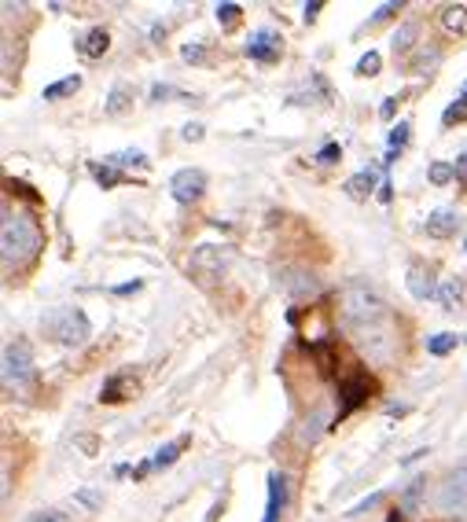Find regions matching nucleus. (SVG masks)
<instances>
[{
    "label": "nucleus",
    "mask_w": 467,
    "mask_h": 522,
    "mask_svg": "<svg viewBox=\"0 0 467 522\" xmlns=\"http://www.w3.org/2000/svg\"><path fill=\"white\" fill-rule=\"evenodd\" d=\"M184 59H203V48H192V45H188V48H184Z\"/></svg>",
    "instance_id": "7c9ffc66"
},
{
    "label": "nucleus",
    "mask_w": 467,
    "mask_h": 522,
    "mask_svg": "<svg viewBox=\"0 0 467 522\" xmlns=\"http://www.w3.org/2000/svg\"><path fill=\"white\" fill-rule=\"evenodd\" d=\"M456 522H467V508H464V511H460V515H456Z\"/></svg>",
    "instance_id": "2f4dec72"
},
{
    "label": "nucleus",
    "mask_w": 467,
    "mask_h": 522,
    "mask_svg": "<svg viewBox=\"0 0 467 522\" xmlns=\"http://www.w3.org/2000/svg\"><path fill=\"white\" fill-rule=\"evenodd\" d=\"M184 445H188V438H177V442H170V445H162L159 453L151 456L148 464H151V471H155V467H170L173 460H177V456H181V449Z\"/></svg>",
    "instance_id": "2eb2a0df"
},
{
    "label": "nucleus",
    "mask_w": 467,
    "mask_h": 522,
    "mask_svg": "<svg viewBox=\"0 0 467 522\" xmlns=\"http://www.w3.org/2000/svg\"><path fill=\"white\" fill-rule=\"evenodd\" d=\"M456 177V166H449V162H434L431 166V181L434 184H449Z\"/></svg>",
    "instance_id": "4be33fe9"
},
{
    "label": "nucleus",
    "mask_w": 467,
    "mask_h": 522,
    "mask_svg": "<svg viewBox=\"0 0 467 522\" xmlns=\"http://www.w3.org/2000/svg\"><path fill=\"white\" fill-rule=\"evenodd\" d=\"M92 177H96V181H100L103 188H111V184L122 181V173L114 170V166H111V162H107V159H103V166H92Z\"/></svg>",
    "instance_id": "aec40b11"
},
{
    "label": "nucleus",
    "mask_w": 467,
    "mask_h": 522,
    "mask_svg": "<svg viewBox=\"0 0 467 522\" xmlns=\"http://www.w3.org/2000/svg\"><path fill=\"white\" fill-rule=\"evenodd\" d=\"M438 302H442V309H456L460 306V298H464V284H460V280H456V276H449V280H442V284H438Z\"/></svg>",
    "instance_id": "f8f14e48"
},
{
    "label": "nucleus",
    "mask_w": 467,
    "mask_h": 522,
    "mask_svg": "<svg viewBox=\"0 0 467 522\" xmlns=\"http://www.w3.org/2000/svg\"><path fill=\"white\" fill-rule=\"evenodd\" d=\"M464 247H467V243H464Z\"/></svg>",
    "instance_id": "473e14b6"
},
{
    "label": "nucleus",
    "mask_w": 467,
    "mask_h": 522,
    "mask_svg": "<svg viewBox=\"0 0 467 522\" xmlns=\"http://www.w3.org/2000/svg\"><path fill=\"white\" fill-rule=\"evenodd\" d=\"M78 500H81V504H89V508H96V504H100V497H96V493H85V489L78 493Z\"/></svg>",
    "instance_id": "c85d7f7f"
},
{
    "label": "nucleus",
    "mask_w": 467,
    "mask_h": 522,
    "mask_svg": "<svg viewBox=\"0 0 467 522\" xmlns=\"http://www.w3.org/2000/svg\"><path fill=\"white\" fill-rule=\"evenodd\" d=\"M41 328L52 335L56 342H63V346H74V342H85L89 339V320H85V313L81 309H56V313H48L45 320H41Z\"/></svg>",
    "instance_id": "f03ea898"
},
{
    "label": "nucleus",
    "mask_w": 467,
    "mask_h": 522,
    "mask_svg": "<svg viewBox=\"0 0 467 522\" xmlns=\"http://www.w3.org/2000/svg\"><path fill=\"white\" fill-rule=\"evenodd\" d=\"M26 522H67V515H63V511H56V508H48V511H34V515H30Z\"/></svg>",
    "instance_id": "a878e982"
},
{
    "label": "nucleus",
    "mask_w": 467,
    "mask_h": 522,
    "mask_svg": "<svg viewBox=\"0 0 467 522\" xmlns=\"http://www.w3.org/2000/svg\"><path fill=\"white\" fill-rule=\"evenodd\" d=\"M394 107H398V96H390V100L383 103V111H379V114H383V118H390V114H394Z\"/></svg>",
    "instance_id": "c756f323"
},
{
    "label": "nucleus",
    "mask_w": 467,
    "mask_h": 522,
    "mask_svg": "<svg viewBox=\"0 0 467 522\" xmlns=\"http://www.w3.org/2000/svg\"><path fill=\"white\" fill-rule=\"evenodd\" d=\"M184 140H203V125H184Z\"/></svg>",
    "instance_id": "cd10ccee"
},
{
    "label": "nucleus",
    "mask_w": 467,
    "mask_h": 522,
    "mask_svg": "<svg viewBox=\"0 0 467 522\" xmlns=\"http://www.w3.org/2000/svg\"><path fill=\"white\" fill-rule=\"evenodd\" d=\"M107 162H111V166H140V170H144V166H148V155H144V151H118V155H107Z\"/></svg>",
    "instance_id": "6ab92c4d"
},
{
    "label": "nucleus",
    "mask_w": 467,
    "mask_h": 522,
    "mask_svg": "<svg viewBox=\"0 0 467 522\" xmlns=\"http://www.w3.org/2000/svg\"><path fill=\"white\" fill-rule=\"evenodd\" d=\"M357 74H361V78H372V74H379V52H368V56H361V63H357Z\"/></svg>",
    "instance_id": "5701e85b"
},
{
    "label": "nucleus",
    "mask_w": 467,
    "mask_h": 522,
    "mask_svg": "<svg viewBox=\"0 0 467 522\" xmlns=\"http://www.w3.org/2000/svg\"><path fill=\"white\" fill-rule=\"evenodd\" d=\"M107 45H111V37H107V30H89V34H85V37L78 41V52H81V56L96 59V56H103V52H107Z\"/></svg>",
    "instance_id": "9d476101"
},
{
    "label": "nucleus",
    "mask_w": 467,
    "mask_h": 522,
    "mask_svg": "<svg viewBox=\"0 0 467 522\" xmlns=\"http://www.w3.org/2000/svg\"><path fill=\"white\" fill-rule=\"evenodd\" d=\"M0 243H4V265L8 269H23V265H30V261L37 258V250H41V232H37V225L30 221L26 214H19V210H8L4 214V228H0Z\"/></svg>",
    "instance_id": "f257e3e1"
},
{
    "label": "nucleus",
    "mask_w": 467,
    "mask_h": 522,
    "mask_svg": "<svg viewBox=\"0 0 467 522\" xmlns=\"http://www.w3.org/2000/svg\"><path fill=\"white\" fill-rule=\"evenodd\" d=\"M442 23H445V30H456V34H460L467 26V8L464 4H449L442 12Z\"/></svg>",
    "instance_id": "dca6fc26"
},
{
    "label": "nucleus",
    "mask_w": 467,
    "mask_h": 522,
    "mask_svg": "<svg viewBox=\"0 0 467 522\" xmlns=\"http://www.w3.org/2000/svg\"><path fill=\"white\" fill-rule=\"evenodd\" d=\"M453 346H460V335H453V331H442V335H434V339H427V350H431L434 357H442V353H449Z\"/></svg>",
    "instance_id": "a211bd4d"
},
{
    "label": "nucleus",
    "mask_w": 467,
    "mask_h": 522,
    "mask_svg": "<svg viewBox=\"0 0 467 522\" xmlns=\"http://www.w3.org/2000/svg\"><path fill=\"white\" fill-rule=\"evenodd\" d=\"M284 475H269V504H265V522H280V508H284Z\"/></svg>",
    "instance_id": "1a4fd4ad"
},
{
    "label": "nucleus",
    "mask_w": 467,
    "mask_h": 522,
    "mask_svg": "<svg viewBox=\"0 0 467 522\" xmlns=\"http://www.w3.org/2000/svg\"><path fill=\"white\" fill-rule=\"evenodd\" d=\"M339 155H342V151L335 148V144H328V148L317 155V162H320V166H331V162H339Z\"/></svg>",
    "instance_id": "bb28decb"
},
{
    "label": "nucleus",
    "mask_w": 467,
    "mask_h": 522,
    "mask_svg": "<svg viewBox=\"0 0 467 522\" xmlns=\"http://www.w3.org/2000/svg\"><path fill=\"white\" fill-rule=\"evenodd\" d=\"M412 37H416V26L405 23V26L398 30V34H394V52H409V48H412Z\"/></svg>",
    "instance_id": "412c9836"
},
{
    "label": "nucleus",
    "mask_w": 467,
    "mask_h": 522,
    "mask_svg": "<svg viewBox=\"0 0 467 522\" xmlns=\"http://www.w3.org/2000/svg\"><path fill=\"white\" fill-rule=\"evenodd\" d=\"M372 184H376V177L368 170H361L357 177L346 181V195H350V199H368V195H372Z\"/></svg>",
    "instance_id": "4468645a"
},
{
    "label": "nucleus",
    "mask_w": 467,
    "mask_h": 522,
    "mask_svg": "<svg viewBox=\"0 0 467 522\" xmlns=\"http://www.w3.org/2000/svg\"><path fill=\"white\" fill-rule=\"evenodd\" d=\"M236 19H240V4H221V8H217V23L232 26Z\"/></svg>",
    "instance_id": "393cba45"
},
{
    "label": "nucleus",
    "mask_w": 467,
    "mask_h": 522,
    "mask_svg": "<svg viewBox=\"0 0 467 522\" xmlns=\"http://www.w3.org/2000/svg\"><path fill=\"white\" fill-rule=\"evenodd\" d=\"M405 280H409L412 298H420V302H427V298L438 295V287H434L431 280H427V273H423V269H416V265L409 269V276H405Z\"/></svg>",
    "instance_id": "9b49d317"
},
{
    "label": "nucleus",
    "mask_w": 467,
    "mask_h": 522,
    "mask_svg": "<svg viewBox=\"0 0 467 522\" xmlns=\"http://www.w3.org/2000/svg\"><path fill=\"white\" fill-rule=\"evenodd\" d=\"M247 56L262 59V63H273V59L280 56V34H273V30H254L251 41H247Z\"/></svg>",
    "instance_id": "0eeeda50"
},
{
    "label": "nucleus",
    "mask_w": 467,
    "mask_h": 522,
    "mask_svg": "<svg viewBox=\"0 0 467 522\" xmlns=\"http://www.w3.org/2000/svg\"><path fill=\"white\" fill-rule=\"evenodd\" d=\"M129 100H133V85L118 81V85L111 89V96H107V103H103V111H107V114H122L129 107Z\"/></svg>",
    "instance_id": "ddd939ff"
},
{
    "label": "nucleus",
    "mask_w": 467,
    "mask_h": 522,
    "mask_svg": "<svg viewBox=\"0 0 467 522\" xmlns=\"http://www.w3.org/2000/svg\"><path fill=\"white\" fill-rule=\"evenodd\" d=\"M350 331H354L357 346H361L372 361H387L390 353H394V335H390V328H387V317L368 320V324H354Z\"/></svg>",
    "instance_id": "7ed1b4c3"
},
{
    "label": "nucleus",
    "mask_w": 467,
    "mask_h": 522,
    "mask_svg": "<svg viewBox=\"0 0 467 522\" xmlns=\"http://www.w3.org/2000/svg\"><path fill=\"white\" fill-rule=\"evenodd\" d=\"M78 89H81V78L78 74H70V78L56 81V85H48L45 100H59V96H70V92H78Z\"/></svg>",
    "instance_id": "f3484780"
},
{
    "label": "nucleus",
    "mask_w": 467,
    "mask_h": 522,
    "mask_svg": "<svg viewBox=\"0 0 467 522\" xmlns=\"http://www.w3.org/2000/svg\"><path fill=\"white\" fill-rule=\"evenodd\" d=\"M434 504H438L442 511H453V515H460V511L467 508V464H460L456 471L445 475V482L438 486Z\"/></svg>",
    "instance_id": "20e7f679"
},
{
    "label": "nucleus",
    "mask_w": 467,
    "mask_h": 522,
    "mask_svg": "<svg viewBox=\"0 0 467 522\" xmlns=\"http://www.w3.org/2000/svg\"><path fill=\"white\" fill-rule=\"evenodd\" d=\"M170 192L177 203H195L206 192V173L203 170H177L170 181Z\"/></svg>",
    "instance_id": "423d86ee"
},
{
    "label": "nucleus",
    "mask_w": 467,
    "mask_h": 522,
    "mask_svg": "<svg viewBox=\"0 0 467 522\" xmlns=\"http://www.w3.org/2000/svg\"><path fill=\"white\" fill-rule=\"evenodd\" d=\"M464 118H467V85H464V92H460V107H449V111H445V125L464 122Z\"/></svg>",
    "instance_id": "b1692460"
},
{
    "label": "nucleus",
    "mask_w": 467,
    "mask_h": 522,
    "mask_svg": "<svg viewBox=\"0 0 467 522\" xmlns=\"http://www.w3.org/2000/svg\"><path fill=\"white\" fill-rule=\"evenodd\" d=\"M456 228H460V214H456V210H434V214L427 217V236L434 239L456 236Z\"/></svg>",
    "instance_id": "6e6552de"
},
{
    "label": "nucleus",
    "mask_w": 467,
    "mask_h": 522,
    "mask_svg": "<svg viewBox=\"0 0 467 522\" xmlns=\"http://www.w3.org/2000/svg\"><path fill=\"white\" fill-rule=\"evenodd\" d=\"M30 346L26 342H12L4 346V383L8 386H23L30 379Z\"/></svg>",
    "instance_id": "39448f33"
}]
</instances>
